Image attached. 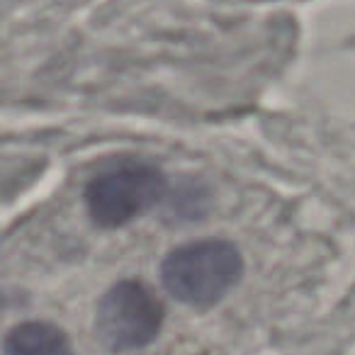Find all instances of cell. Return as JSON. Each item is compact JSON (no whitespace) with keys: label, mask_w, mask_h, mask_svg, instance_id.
Segmentation results:
<instances>
[{"label":"cell","mask_w":355,"mask_h":355,"mask_svg":"<svg viewBox=\"0 0 355 355\" xmlns=\"http://www.w3.org/2000/svg\"><path fill=\"white\" fill-rule=\"evenodd\" d=\"M243 258L232 241L205 239L178 246L161 266L163 287L178 302L212 306L241 280Z\"/></svg>","instance_id":"1"},{"label":"cell","mask_w":355,"mask_h":355,"mask_svg":"<svg viewBox=\"0 0 355 355\" xmlns=\"http://www.w3.org/2000/svg\"><path fill=\"white\" fill-rule=\"evenodd\" d=\"M168 180L151 163H119L95 175L85 188V205L95 224L124 227L166 198Z\"/></svg>","instance_id":"2"},{"label":"cell","mask_w":355,"mask_h":355,"mask_svg":"<svg viewBox=\"0 0 355 355\" xmlns=\"http://www.w3.org/2000/svg\"><path fill=\"white\" fill-rule=\"evenodd\" d=\"M163 304L139 280H122L103 295L95 314L98 338L114 353L139 350L158 336Z\"/></svg>","instance_id":"3"},{"label":"cell","mask_w":355,"mask_h":355,"mask_svg":"<svg viewBox=\"0 0 355 355\" xmlns=\"http://www.w3.org/2000/svg\"><path fill=\"white\" fill-rule=\"evenodd\" d=\"M6 350L8 355H73L64 331L46 321L17 324L8 334Z\"/></svg>","instance_id":"4"}]
</instances>
